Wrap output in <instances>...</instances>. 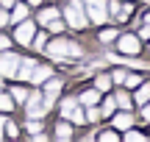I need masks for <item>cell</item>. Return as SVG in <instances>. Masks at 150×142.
<instances>
[{
    "label": "cell",
    "mask_w": 150,
    "mask_h": 142,
    "mask_svg": "<svg viewBox=\"0 0 150 142\" xmlns=\"http://www.w3.org/2000/svg\"><path fill=\"white\" fill-rule=\"evenodd\" d=\"M97 139H100V142H117V139H122V134L114 131V128H108V131H100V134H97Z\"/></svg>",
    "instance_id": "cell-21"
},
{
    "label": "cell",
    "mask_w": 150,
    "mask_h": 142,
    "mask_svg": "<svg viewBox=\"0 0 150 142\" xmlns=\"http://www.w3.org/2000/svg\"><path fill=\"white\" fill-rule=\"evenodd\" d=\"M3 131L8 134V137H17V134H20V128H17L14 123H3Z\"/></svg>",
    "instance_id": "cell-33"
},
{
    "label": "cell",
    "mask_w": 150,
    "mask_h": 142,
    "mask_svg": "<svg viewBox=\"0 0 150 142\" xmlns=\"http://www.w3.org/2000/svg\"><path fill=\"white\" fill-rule=\"evenodd\" d=\"M139 39H150V22H145V25L139 28Z\"/></svg>",
    "instance_id": "cell-34"
},
{
    "label": "cell",
    "mask_w": 150,
    "mask_h": 142,
    "mask_svg": "<svg viewBox=\"0 0 150 142\" xmlns=\"http://www.w3.org/2000/svg\"><path fill=\"white\" fill-rule=\"evenodd\" d=\"M59 92H61V81L50 75L47 81H45V92H42V95H45V98H56Z\"/></svg>",
    "instance_id": "cell-12"
},
{
    "label": "cell",
    "mask_w": 150,
    "mask_h": 142,
    "mask_svg": "<svg viewBox=\"0 0 150 142\" xmlns=\"http://www.w3.org/2000/svg\"><path fill=\"white\" fill-rule=\"evenodd\" d=\"M8 45H11V39H8V36H3V33H0V50H8Z\"/></svg>",
    "instance_id": "cell-35"
},
{
    "label": "cell",
    "mask_w": 150,
    "mask_h": 142,
    "mask_svg": "<svg viewBox=\"0 0 150 142\" xmlns=\"http://www.w3.org/2000/svg\"><path fill=\"white\" fill-rule=\"evenodd\" d=\"M17 67H20V56L6 50V53L0 56V78H14L17 75Z\"/></svg>",
    "instance_id": "cell-4"
},
{
    "label": "cell",
    "mask_w": 150,
    "mask_h": 142,
    "mask_svg": "<svg viewBox=\"0 0 150 142\" xmlns=\"http://www.w3.org/2000/svg\"><path fill=\"white\" fill-rule=\"evenodd\" d=\"M83 11H86V20L95 22V25H103V22L108 20L106 0H103V3H83Z\"/></svg>",
    "instance_id": "cell-3"
},
{
    "label": "cell",
    "mask_w": 150,
    "mask_h": 142,
    "mask_svg": "<svg viewBox=\"0 0 150 142\" xmlns=\"http://www.w3.org/2000/svg\"><path fill=\"white\" fill-rule=\"evenodd\" d=\"M25 3H28V6H39L42 0H25Z\"/></svg>",
    "instance_id": "cell-39"
},
{
    "label": "cell",
    "mask_w": 150,
    "mask_h": 142,
    "mask_svg": "<svg viewBox=\"0 0 150 142\" xmlns=\"http://www.w3.org/2000/svg\"><path fill=\"white\" fill-rule=\"evenodd\" d=\"M134 100H136L139 106H145V103H147V100H150V84H145V81L139 84V92L134 95Z\"/></svg>",
    "instance_id": "cell-14"
},
{
    "label": "cell",
    "mask_w": 150,
    "mask_h": 142,
    "mask_svg": "<svg viewBox=\"0 0 150 142\" xmlns=\"http://www.w3.org/2000/svg\"><path fill=\"white\" fill-rule=\"evenodd\" d=\"M114 109H117V103H114V95H108V98L103 100V111H100V114L111 117V114H114Z\"/></svg>",
    "instance_id": "cell-26"
},
{
    "label": "cell",
    "mask_w": 150,
    "mask_h": 142,
    "mask_svg": "<svg viewBox=\"0 0 150 142\" xmlns=\"http://www.w3.org/2000/svg\"><path fill=\"white\" fill-rule=\"evenodd\" d=\"M50 75H53V70H50V67L36 64V67H33V72H31V81H33V84H45Z\"/></svg>",
    "instance_id": "cell-9"
},
{
    "label": "cell",
    "mask_w": 150,
    "mask_h": 142,
    "mask_svg": "<svg viewBox=\"0 0 150 142\" xmlns=\"http://www.w3.org/2000/svg\"><path fill=\"white\" fill-rule=\"evenodd\" d=\"M117 36H120V31H117V28H106V31H100V33H97V39H100L103 45L114 42V39H117Z\"/></svg>",
    "instance_id": "cell-19"
},
{
    "label": "cell",
    "mask_w": 150,
    "mask_h": 142,
    "mask_svg": "<svg viewBox=\"0 0 150 142\" xmlns=\"http://www.w3.org/2000/svg\"><path fill=\"white\" fill-rule=\"evenodd\" d=\"M131 14H134V6H131V3H120V11L114 17H117L120 22H125V20H131Z\"/></svg>",
    "instance_id": "cell-18"
},
{
    "label": "cell",
    "mask_w": 150,
    "mask_h": 142,
    "mask_svg": "<svg viewBox=\"0 0 150 142\" xmlns=\"http://www.w3.org/2000/svg\"><path fill=\"white\" fill-rule=\"evenodd\" d=\"M6 22H8V14H6V11H0V25H6Z\"/></svg>",
    "instance_id": "cell-38"
},
{
    "label": "cell",
    "mask_w": 150,
    "mask_h": 142,
    "mask_svg": "<svg viewBox=\"0 0 150 142\" xmlns=\"http://www.w3.org/2000/svg\"><path fill=\"white\" fill-rule=\"evenodd\" d=\"M11 9H14V11H11V17H8L11 22H20V20H25V17H28V3H17V6H11Z\"/></svg>",
    "instance_id": "cell-13"
},
{
    "label": "cell",
    "mask_w": 150,
    "mask_h": 142,
    "mask_svg": "<svg viewBox=\"0 0 150 142\" xmlns=\"http://www.w3.org/2000/svg\"><path fill=\"white\" fill-rule=\"evenodd\" d=\"M134 123H136V120H134V114H131L128 109H122L120 114H114V117H111V126L117 128V131H125V128H131Z\"/></svg>",
    "instance_id": "cell-6"
},
{
    "label": "cell",
    "mask_w": 150,
    "mask_h": 142,
    "mask_svg": "<svg viewBox=\"0 0 150 142\" xmlns=\"http://www.w3.org/2000/svg\"><path fill=\"white\" fill-rule=\"evenodd\" d=\"M25 128H28V134H42V123H39V117H31V120L25 123Z\"/></svg>",
    "instance_id": "cell-28"
},
{
    "label": "cell",
    "mask_w": 150,
    "mask_h": 142,
    "mask_svg": "<svg viewBox=\"0 0 150 142\" xmlns=\"http://www.w3.org/2000/svg\"><path fill=\"white\" fill-rule=\"evenodd\" d=\"M70 137H72V126L70 123H64V120L56 123V139H70Z\"/></svg>",
    "instance_id": "cell-16"
},
{
    "label": "cell",
    "mask_w": 150,
    "mask_h": 142,
    "mask_svg": "<svg viewBox=\"0 0 150 142\" xmlns=\"http://www.w3.org/2000/svg\"><path fill=\"white\" fill-rule=\"evenodd\" d=\"M122 139H128V142H134V139H147V134H142V131H136V128L131 126V128H125V134H122Z\"/></svg>",
    "instance_id": "cell-25"
},
{
    "label": "cell",
    "mask_w": 150,
    "mask_h": 142,
    "mask_svg": "<svg viewBox=\"0 0 150 142\" xmlns=\"http://www.w3.org/2000/svg\"><path fill=\"white\" fill-rule=\"evenodd\" d=\"M0 6H3V9H11V6H14V0H0Z\"/></svg>",
    "instance_id": "cell-37"
},
{
    "label": "cell",
    "mask_w": 150,
    "mask_h": 142,
    "mask_svg": "<svg viewBox=\"0 0 150 142\" xmlns=\"http://www.w3.org/2000/svg\"><path fill=\"white\" fill-rule=\"evenodd\" d=\"M114 81H111V72H100V75L95 78V89L97 92H111Z\"/></svg>",
    "instance_id": "cell-10"
},
{
    "label": "cell",
    "mask_w": 150,
    "mask_h": 142,
    "mask_svg": "<svg viewBox=\"0 0 150 142\" xmlns=\"http://www.w3.org/2000/svg\"><path fill=\"white\" fill-rule=\"evenodd\" d=\"M142 114H145V123H150V100L142 106Z\"/></svg>",
    "instance_id": "cell-36"
},
{
    "label": "cell",
    "mask_w": 150,
    "mask_h": 142,
    "mask_svg": "<svg viewBox=\"0 0 150 142\" xmlns=\"http://www.w3.org/2000/svg\"><path fill=\"white\" fill-rule=\"evenodd\" d=\"M142 81H145V78H142L139 72H128V75H125V81H122V84H125V89H136V87H139Z\"/></svg>",
    "instance_id": "cell-17"
},
{
    "label": "cell",
    "mask_w": 150,
    "mask_h": 142,
    "mask_svg": "<svg viewBox=\"0 0 150 142\" xmlns=\"http://www.w3.org/2000/svg\"><path fill=\"white\" fill-rule=\"evenodd\" d=\"M11 98H14L17 103H25V100H28V89L25 87H14V89H11Z\"/></svg>",
    "instance_id": "cell-27"
},
{
    "label": "cell",
    "mask_w": 150,
    "mask_h": 142,
    "mask_svg": "<svg viewBox=\"0 0 150 142\" xmlns=\"http://www.w3.org/2000/svg\"><path fill=\"white\" fill-rule=\"evenodd\" d=\"M125 75H128V70H114V72H111V81H114V84H122Z\"/></svg>",
    "instance_id": "cell-32"
},
{
    "label": "cell",
    "mask_w": 150,
    "mask_h": 142,
    "mask_svg": "<svg viewBox=\"0 0 150 142\" xmlns=\"http://www.w3.org/2000/svg\"><path fill=\"white\" fill-rule=\"evenodd\" d=\"M83 117H86V123H100V109L97 106H86Z\"/></svg>",
    "instance_id": "cell-24"
},
{
    "label": "cell",
    "mask_w": 150,
    "mask_h": 142,
    "mask_svg": "<svg viewBox=\"0 0 150 142\" xmlns=\"http://www.w3.org/2000/svg\"><path fill=\"white\" fill-rule=\"evenodd\" d=\"M3 123H6V120H3V117H0V139H3Z\"/></svg>",
    "instance_id": "cell-40"
},
{
    "label": "cell",
    "mask_w": 150,
    "mask_h": 142,
    "mask_svg": "<svg viewBox=\"0 0 150 142\" xmlns=\"http://www.w3.org/2000/svg\"><path fill=\"white\" fill-rule=\"evenodd\" d=\"M83 3H103V0H83Z\"/></svg>",
    "instance_id": "cell-41"
},
{
    "label": "cell",
    "mask_w": 150,
    "mask_h": 142,
    "mask_svg": "<svg viewBox=\"0 0 150 142\" xmlns=\"http://www.w3.org/2000/svg\"><path fill=\"white\" fill-rule=\"evenodd\" d=\"M78 103L81 106H97V103H100V92H97L95 87H92V89H83V92L78 95Z\"/></svg>",
    "instance_id": "cell-8"
},
{
    "label": "cell",
    "mask_w": 150,
    "mask_h": 142,
    "mask_svg": "<svg viewBox=\"0 0 150 142\" xmlns=\"http://www.w3.org/2000/svg\"><path fill=\"white\" fill-rule=\"evenodd\" d=\"M45 50L50 59H67V39H56V42L45 45Z\"/></svg>",
    "instance_id": "cell-7"
},
{
    "label": "cell",
    "mask_w": 150,
    "mask_h": 142,
    "mask_svg": "<svg viewBox=\"0 0 150 142\" xmlns=\"http://www.w3.org/2000/svg\"><path fill=\"white\" fill-rule=\"evenodd\" d=\"M67 56H72V59H81V56H83V48H81L78 42H72V39H67Z\"/></svg>",
    "instance_id": "cell-22"
},
{
    "label": "cell",
    "mask_w": 150,
    "mask_h": 142,
    "mask_svg": "<svg viewBox=\"0 0 150 142\" xmlns=\"http://www.w3.org/2000/svg\"><path fill=\"white\" fill-rule=\"evenodd\" d=\"M64 20H67L70 28H75V31H83V28L89 25L86 11H83V0H70V3L64 6Z\"/></svg>",
    "instance_id": "cell-1"
},
{
    "label": "cell",
    "mask_w": 150,
    "mask_h": 142,
    "mask_svg": "<svg viewBox=\"0 0 150 142\" xmlns=\"http://www.w3.org/2000/svg\"><path fill=\"white\" fill-rule=\"evenodd\" d=\"M11 109H14V98L0 92V111H11Z\"/></svg>",
    "instance_id": "cell-29"
},
{
    "label": "cell",
    "mask_w": 150,
    "mask_h": 142,
    "mask_svg": "<svg viewBox=\"0 0 150 142\" xmlns=\"http://www.w3.org/2000/svg\"><path fill=\"white\" fill-rule=\"evenodd\" d=\"M31 42H33V48H36V50H45V45H47V36H45V33H33Z\"/></svg>",
    "instance_id": "cell-30"
},
{
    "label": "cell",
    "mask_w": 150,
    "mask_h": 142,
    "mask_svg": "<svg viewBox=\"0 0 150 142\" xmlns=\"http://www.w3.org/2000/svg\"><path fill=\"white\" fill-rule=\"evenodd\" d=\"M114 103H117V109H134V98H131L125 89H120V92H114Z\"/></svg>",
    "instance_id": "cell-11"
},
{
    "label": "cell",
    "mask_w": 150,
    "mask_h": 142,
    "mask_svg": "<svg viewBox=\"0 0 150 142\" xmlns=\"http://www.w3.org/2000/svg\"><path fill=\"white\" fill-rule=\"evenodd\" d=\"M67 120H72L75 126H86V117H83V109H81V106H75L70 114H67Z\"/></svg>",
    "instance_id": "cell-20"
},
{
    "label": "cell",
    "mask_w": 150,
    "mask_h": 142,
    "mask_svg": "<svg viewBox=\"0 0 150 142\" xmlns=\"http://www.w3.org/2000/svg\"><path fill=\"white\" fill-rule=\"evenodd\" d=\"M47 28H50L53 33H61V31H64V22H61L59 17H56V20H50V22H47Z\"/></svg>",
    "instance_id": "cell-31"
},
{
    "label": "cell",
    "mask_w": 150,
    "mask_h": 142,
    "mask_svg": "<svg viewBox=\"0 0 150 142\" xmlns=\"http://www.w3.org/2000/svg\"><path fill=\"white\" fill-rule=\"evenodd\" d=\"M145 22H150V11H147V14H145Z\"/></svg>",
    "instance_id": "cell-42"
},
{
    "label": "cell",
    "mask_w": 150,
    "mask_h": 142,
    "mask_svg": "<svg viewBox=\"0 0 150 142\" xmlns=\"http://www.w3.org/2000/svg\"><path fill=\"white\" fill-rule=\"evenodd\" d=\"M139 36H134V33H120L117 36V50L125 56V59H134V56H139Z\"/></svg>",
    "instance_id": "cell-2"
},
{
    "label": "cell",
    "mask_w": 150,
    "mask_h": 142,
    "mask_svg": "<svg viewBox=\"0 0 150 142\" xmlns=\"http://www.w3.org/2000/svg\"><path fill=\"white\" fill-rule=\"evenodd\" d=\"M75 106H78V100H75V98H64V100H61V106H59L61 117H67V114H70V111L75 109Z\"/></svg>",
    "instance_id": "cell-23"
},
{
    "label": "cell",
    "mask_w": 150,
    "mask_h": 142,
    "mask_svg": "<svg viewBox=\"0 0 150 142\" xmlns=\"http://www.w3.org/2000/svg\"><path fill=\"white\" fill-rule=\"evenodd\" d=\"M56 17H59V9H56V6H47V9L39 11V22H42V25H47V22L56 20Z\"/></svg>",
    "instance_id": "cell-15"
},
{
    "label": "cell",
    "mask_w": 150,
    "mask_h": 142,
    "mask_svg": "<svg viewBox=\"0 0 150 142\" xmlns=\"http://www.w3.org/2000/svg\"><path fill=\"white\" fill-rule=\"evenodd\" d=\"M33 33H36V25H33V22H31V20H28V17H25V20H20V22H17L14 39H17V42H20V45H31Z\"/></svg>",
    "instance_id": "cell-5"
}]
</instances>
